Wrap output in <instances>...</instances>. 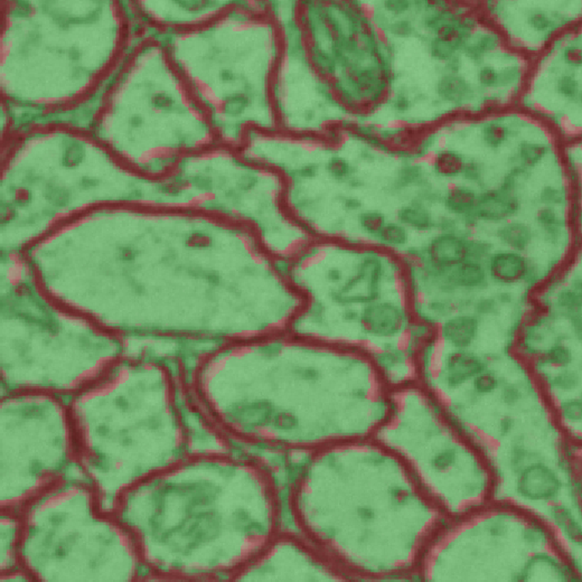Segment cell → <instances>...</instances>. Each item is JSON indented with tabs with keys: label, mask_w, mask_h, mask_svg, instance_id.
<instances>
[{
	"label": "cell",
	"mask_w": 582,
	"mask_h": 582,
	"mask_svg": "<svg viewBox=\"0 0 582 582\" xmlns=\"http://www.w3.org/2000/svg\"><path fill=\"white\" fill-rule=\"evenodd\" d=\"M214 249L212 234L195 229L187 256L168 247L155 267L112 259L100 264L111 269L44 272L37 279L54 302L123 343L159 340L209 352L287 331L299 297L284 261L266 247L238 256L211 254Z\"/></svg>",
	"instance_id": "obj_1"
},
{
	"label": "cell",
	"mask_w": 582,
	"mask_h": 582,
	"mask_svg": "<svg viewBox=\"0 0 582 582\" xmlns=\"http://www.w3.org/2000/svg\"><path fill=\"white\" fill-rule=\"evenodd\" d=\"M188 386L225 440L282 454L372 438L391 409L392 388L370 358L290 331L205 353Z\"/></svg>",
	"instance_id": "obj_2"
},
{
	"label": "cell",
	"mask_w": 582,
	"mask_h": 582,
	"mask_svg": "<svg viewBox=\"0 0 582 582\" xmlns=\"http://www.w3.org/2000/svg\"><path fill=\"white\" fill-rule=\"evenodd\" d=\"M146 580L232 581L284 528L273 475L254 457L191 453L116 501Z\"/></svg>",
	"instance_id": "obj_3"
},
{
	"label": "cell",
	"mask_w": 582,
	"mask_h": 582,
	"mask_svg": "<svg viewBox=\"0 0 582 582\" xmlns=\"http://www.w3.org/2000/svg\"><path fill=\"white\" fill-rule=\"evenodd\" d=\"M428 501L406 464L372 437L306 455L287 508L295 532L345 576L384 579L418 567Z\"/></svg>",
	"instance_id": "obj_4"
},
{
	"label": "cell",
	"mask_w": 582,
	"mask_h": 582,
	"mask_svg": "<svg viewBox=\"0 0 582 582\" xmlns=\"http://www.w3.org/2000/svg\"><path fill=\"white\" fill-rule=\"evenodd\" d=\"M66 401L76 467L105 513L130 487L197 453L200 410L177 358L123 355Z\"/></svg>",
	"instance_id": "obj_5"
},
{
	"label": "cell",
	"mask_w": 582,
	"mask_h": 582,
	"mask_svg": "<svg viewBox=\"0 0 582 582\" xmlns=\"http://www.w3.org/2000/svg\"><path fill=\"white\" fill-rule=\"evenodd\" d=\"M125 355L123 340L54 302L21 254L1 262V394L71 397Z\"/></svg>",
	"instance_id": "obj_6"
},
{
	"label": "cell",
	"mask_w": 582,
	"mask_h": 582,
	"mask_svg": "<svg viewBox=\"0 0 582 582\" xmlns=\"http://www.w3.org/2000/svg\"><path fill=\"white\" fill-rule=\"evenodd\" d=\"M19 565L33 581H141L132 534L98 506L81 476H66L18 510Z\"/></svg>",
	"instance_id": "obj_7"
},
{
	"label": "cell",
	"mask_w": 582,
	"mask_h": 582,
	"mask_svg": "<svg viewBox=\"0 0 582 582\" xmlns=\"http://www.w3.org/2000/svg\"><path fill=\"white\" fill-rule=\"evenodd\" d=\"M0 510H21L69 476L76 450L65 397L39 391L1 394Z\"/></svg>",
	"instance_id": "obj_8"
},
{
	"label": "cell",
	"mask_w": 582,
	"mask_h": 582,
	"mask_svg": "<svg viewBox=\"0 0 582 582\" xmlns=\"http://www.w3.org/2000/svg\"><path fill=\"white\" fill-rule=\"evenodd\" d=\"M349 579L298 532L286 528L240 571L238 581H344Z\"/></svg>",
	"instance_id": "obj_9"
},
{
	"label": "cell",
	"mask_w": 582,
	"mask_h": 582,
	"mask_svg": "<svg viewBox=\"0 0 582 582\" xmlns=\"http://www.w3.org/2000/svg\"><path fill=\"white\" fill-rule=\"evenodd\" d=\"M485 266L490 280L501 286H514L524 282L531 284L539 279V272L533 263L517 251L492 252Z\"/></svg>",
	"instance_id": "obj_10"
},
{
	"label": "cell",
	"mask_w": 582,
	"mask_h": 582,
	"mask_svg": "<svg viewBox=\"0 0 582 582\" xmlns=\"http://www.w3.org/2000/svg\"><path fill=\"white\" fill-rule=\"evenodd\" d=\"M561 486L558 472L541 461L526 466L517 479V495L532 503L549 501L558 497Z\"/></svg>",
	"instance_id": "obj_11"
},
{
	"label": "cell",
	"mask_w": 582,
	"mask_h": 582,
	"mask_svg": "<svg viewBox=\"0 0 582 582\" xmlns=\"http://www.w3.org/2000/svg\"><path fill=\"white\" fill-rule=\"evenodd\" d=\"M488 273L485 263L466 259L450 270H442L437 276L433 289L445 295L461 291H479L488 286Z\"/></svg>",
	"instance_id": "obj_12"
},
{
	"label": "cell",
	"mask_w": 582,
	"mask_h": 582,
	"mask_svg": "<svg viewBox=\"0 0 582 582\" xmlns=\"http://www.w3.org/2000/svg\"><path fill=\"white\" fill-rule=\"evenodd\" d=\"M466 240L459 233H439L424 249V263L438 270L455 268L467 259Z\"/></svg>",
	"instance_id": "obj_13"
},
{
	"label": "cell",
	"mask_w": 582,
	"mask_h": 582,
	"mask_svg": "<svg viewBox=\"0 0 582 582\" xmlns=\"http://www.w3.org/2000/svg\"><path fill=\"white\" fill-rule=\"evenodd\" d=\"M486 368V361L477 354L468 349H454L446 356L440 379L447 390L454 391Z\"/></svg>",
	"instance_id": "obj_14"
},
{
	"label": "cell",
	"mask_w": 582,
	"mask_h": 582,
	"mask_svg": "<svg viewBox=\"0 0 582 582\" xmlns=\"http://www.w3.org/2000/svg\"><path fill=\"white\" fill-rule=\"evenodd\" d=\"M521 206L517 194L495 188L478 194L474 215L478 222L501 223L517 215Z\"/></svg>",
	"instance_id": "obj_15"
},
{
	"label": "cell",
	"mask_w": 582,
	"mask_h": 582,
	"mask_svg": "<svg viewBox=\"0 0 582 582\" xmlns=\"http://www.w3.org/2000/svg\"><path fill=\"white\" fill-rule=\"evenodd\" d=\"M21 523L15 510H0V578L21 569Z\"/></svg>",
	"instance_id": "obj_16"
},
{
	"label": "cell",
	"mask_w": 582,
	"mask_h": 582,
	"mask_svg": "<svg viewBox=\"0 0 582 582\" xmlns=\"http://www.w3.org/2000/svg\"><path fill=\"white\" fill-rule=\"evenodd\" d=\"M481 318L475 313H459L442 320L439 329L444 343L454 349H468L479 335Z\"/></svg>",
	"instance_id": "obj_17"
},
{
	"label": "cell",
	"mask_w": 582,
	"mask_h": 582,
	"mask_svg": "<svg viewBox=\"0 0 582 582\" xmlns=\"http://www.w3.org/2000/svg\"><path fill=\"white\" fill-rule=\"evenodd\" d=\"M496 236L510 250L522 253L532 245L534 231L524 222H506L497 229Z\"/></svg>",
	"instance_id": "obj_18"
},
{
	"label": "cell",
	"mask_w": 582,
	"mask_h": 582,
	"mask_svg": "<svg viewBox=\"0 0 582 582\" xmlns=\"http://www.w3.org/2000/svg\"><path fill=\"white\" fill-rule=\"evenodd\" d=\"M397 222L402 224L403 227L419 232L433 230L436 225V220L428 206L424 205L415 198L397 209Z\"/></svg>",
	"instance_id": "obj_19"
},
{
	"label": "cell",
	"mask_w": 582,
	"mask_h": 582,
	"mask_svg": "<svg viewBox=\"0 0 582 582\" xmlns=\"http://www.w3.org/2000/svg\"><path fill=\"white\" fill-rule=\"evenodd\" d=\"M478 193L468 186L457 185L448 189L442 196V203L451 215L465 218L474 214Z\"/></svg>",
	"instance_id": "obj_20"
},
{
	"label": "cell",
	"mask_w": 582,
	"mask_h": 582,
	"mask_svg": "<svg viewBox=\"0 0 582 582\" xmlns=\"http://www.w3.org/2000/svg\"><path fill=\"white\" fill-rule=\"evenodd\" d=\"M437 94L442 101L461 105L468 101L472 94V87L468 81L458 74L448 73L440 78L437 83Z\"/></svg>",
	"instance_id": "obj_21"
},
{
	"label": "cell",
	"mask_w": 582,
	"mask_h": 582,
	"mask_svg": "<svg viewBox=\"0 0 582 582\" xmlns=\"http://www.w3.org/2000/svg\"><path fill=\"white\" fill-rule=\"evenodd\" d=\"M466 160L463 155L455 150L446 149L438 152L433 161V172L442 178H455L463 174Z\"/></svg>",
	"instance_id": "obj_22"
},
{
	"label": "cell",
	"mask_w": 582,
	"mask_h": 582,
	"mask_svg": "<svg viewBox=\"0 0 582 582\" xmlns=\"http://www.w3.org/2000/svg\"><path fill=\"white\" fill-rule=\"evenodd\" d=\"M535 218L537 225L543 231L545 239L553 245L558 243L564 229V220L557 212V209L551 206H544L537 211Z\"/></svg>",
	"instance_id": "obj_23"
},
{
	"label": "cell",
	"mask_w": 582,
	"mask_h": 582,
	"mask_svg": "<svg viewBox=\"0 0 582 582\" xmlns=\"http://www.w3.org/2000/svg\"><path fill=\"white\" fill-rule=\"evenodd\" d=\"M428 185L427 177L420 165L408 164L399 168L394 177L391 188L394 191L410 187H424Z\"/></svg>",
	"instance_id": "obj_24"
},
{
	"label": "cell",
	"mask_w": 582,
	"mask_h": 582,
	"mask_svg": "<svg viewBox=\"0 0 582 582\" xmlns=\"http://www.w3.org/2000/svg\"><path fill=\"white\" fill-rule=\"evenodd\" d=\"M375 240L383 248L399 250L408 245L409 231L399 222H388Z\"/></svg>",
	"instance_id": "obj_25"
},
{
	"label": "cell",
	"mask_w": 582,
	"mask_h": 582,
	"mask_svg": "<svg viewBox=\"0 0 582 582\" xmlns=\"http://www.w3.org/2000/svg\"><path fill=\"white\" fill-rule=\"evenodd\" d=\"M573 358L574 356L570 347L562 343H555L539 355L537 366L567 368L572 363Z\"/></svg>",
	"instance_id": "obj_26"
},
{
	"label": "cell",
	"mask_w": 582,
	"mask_h": 582,
	"mask_svg": "<svg viewBox=\"0 0 582 582\" xmlns=\"http://www.w3.org/2000/svg\"><path fill=\"white\" fill-rule=\"evenodd\" d=\"M548 152H549V147L543 143L522 141L519 143V149H517L519 165L526 169L531 170L545 158Z\"/></svg>",
	"instance_id": "obj_27"
},
{
	"label": "cell",
	"mask_w": 582,
	"mask_h": 582,
	"mask_svg": "<svg viewBox=\"0 0 582 582\" xmlns=\"http://www.w3.org/2000/svg\"><path fill=\"white\" fill-rule=\"evenodd\" d=\"M499 45V36L496 34L485 33L479 36L477 41L472 44H466L463 51L469 60L479 63L486 54L495 51Z\"/></svg>",
	"instance_id": "obj_28"
},
{
	"label": "cell",
	"mask_w": 582,
	"mask_h": 582,
	"mask_svg": "<svg viewBox=\"0 0 582 582\" xmlns=\"http://www.w3.org/2000/svg\"><path fill=\"white\" fill-rule=\"evenodd\" d=\"M458 19L455 21H448L439 25L435 30L436 34V39L444 41L448 44L453 45L459 51L463 50L464 46L467 44V39L469 37V34L464 32L463 28L457 23Z\"/></svg>",
	"instance_id": "obj_29"
},
{
	"label": "cell",
	"mask_w": 582,
	"mask_h": 582,
	"mask_svg": "<svg viewBox=\"0 0 582 582\" xmlns=\"http://www.w3.org/2000/svg\"><path fill=\"white\" fill-rule=\"evenodd\" d=\"M358 225L361 227V230L367 234L368 236H372L376 239V236L381 232L386 222V216L384 213L381 211H375V209H368V211H362L357 216Z\"/></svg>",
	"instance_id": "obj_30"
},
{
	"label": "cell",
	"mask_w": 582,
	"mask_h": 582,
	"mask_svg": "<svg viewBox=\"0 0 582 582\" xmlns=\"http://www.w3.org/2000/svg\"><path fill=\"white\" fill-rule=\"evenodd\" d=\"M481 136L487 146L492 149H499V147L503 146L508 141L510 130L503 123L492 121L484 125Z\"/></svg>",
	"instance_id": "obj_31"
},
{
	"label": "cell",
	"mask_w": 582,
	"mask_h": 582,
	"mask_svg": "<svg viewBox=\"0 0 582 582\" xmlns=\"http://www.w3.org/2000/svg\"><path fill=\"white\" fill-rule=\"evenodd\" d=\"M550 388L559 392L574 391L579 388L581 383V375L576 371L564 370L551 376L549 379Z\"/></svg>",
	"instance_id": "obj_32"
},
{
	"label": "cell",
	"mask_w": 582,
	"mask_h": 582,
	"mask_svg": "<svg viewBox=\"0 0 582 582\" xmlns=\"http://www.w3.org/2000/svg\"><path fill=\"white\" fill-rule=\"evenodd\" d=\"M472 393L476 397L490 395L499 388V379L492 371L484 370L472 380Z\"/></svg>",
	"instance_id": "obj_33"
},
{
	"label": "cell",
	"mask_w": 582,
	"mask_h": 582,
	"mask_svg": "<svg viewBox=\"0 0 582 582\" xmlns=\"http://www.w3.org/2000/svg\"><path fill=\"white\" fill-rule=\"evenodd\" d=\"M326 172L336 182H347L354 175V168L347 159L333 156L326 163Z\"/></svg>",
	"instance_id": "obj_34"
},
{
	"label": "cell",
	"mask_w": 582,
	"mask_h": 582,
	"mask_svg": "<svg viewBox=\"0 0 582 582\" xmlns=\"http://www.w3.org/2000/svg\"><path fill=\"white\" fill-rule=\"evenodd\" d=\"M528 177H530V170L523 167L521 165H517V166H514L505 175L499 188L503 191H508V193L517 194V191L522 187L523 184L528 182Z\"/></svg>",
	"instance_id": "obj_35"
},
{
	"label": "cell",
	"mask_w": 582,
	"mask_h": 582,
	"mask_svg": "<svg viewBox=\"0 0 582 582\" xmlns=\"http://www.w3.org/2000/svg\"><path fill=\"white\" fill-rule=\"evenodd\" d=\"M466 248H467V259L474 260L478 262L486 263L492 251V245L488 241L484 240L469 239L466 240Z\"/></svg>",
	"instance_id": "obj_36"
},
{
	"label": "cell",
	"mask_w": 582,
	"mask_h": 582,
	"mask_svg": "<svg viewBox=\"0 0 582 582\" xmlns=\"http://www.w3.org/2000/svg\"><path fill=\"white\" fill-rule=\"evenodd\" d=\"M560 417L568 424H581L582 401L581 397L565 399L559 406Z\"/></svg>",
	"instance_id": "obj_37"
},
{
	"label": "cell",
	"mask_w": 582,
	"mask_h": 582,
	"mask_svg": "<svg viewBox=\"0 0 582 582\" xmlns=\"http://www.w3.org/2000/svg\"><path fill=\"white\" fill-rule=\"evenodd\" d=\"M558 92L560 96L563 98H569V100H574L578 101L581 98V89H580V84L578 83L576 79L571 74H564L560 76L558 80Z\"/></svg>",
	"instance_id": "obj_38"
},
{
	"label": "cell",
	"mask_w": 582,
	"mask_h": 582,
	"mask_svg": "<svg viewBox=\"0 0 582 582\" xmlns=\"http://www.w3.org/2000/svg\"><path fill=\"white\" fill-rule=\"evenodd\" d=\"M501 304L497 302L495 297H481L472 302V311L478 318L483 317L495 316L499 311Z\"/></svg>",
	"instance_id": "obj_39"
},
{
	"label": "cell",
	"mask_w": 582,
	"mask_h": 582,
	"mask_svg": "<svg viewBox=\"0 0 582 582\" xmlns=\"http://www.w3.org/2000/svg\"><path fill=\"white\" fill-rule=\"evenodd\" d=\"M541 203L545 206H551L554 207L557 205H561L565 202L567 195L564 193L563 189L557 186L546 185L541 189L540 195H539Z\"/></svg>",
	"instance_id": "obj_40"
},
{
	"label": "cell",
	"mask_w": 582,
	"mask_h": 582,
	"mask_svg": "<svg viewBox=\"0 0 582 582\" xmlns=\"http://www.w3.org/2000/svg\"><path fill=\"white\" fill-rule=\"evenodd\" d=\"M429 51L433 59L448 62V61L450 60V59L456 56V53L458 50H457L455 46H453V45L448 44V43L444 42V41H440V39L435 37V39L430 42Z\"/></svg>",
	"instance_id": "obj_41"
},
{
	"label": "cell",
	"mask_w": 582,
	"mask_h": 582,
	"mask_svg": "<svg viewBox=\"0 0 582 582\" xmlns=\"http://www.w3.org/2000/svg\"><path fill=\"white\" fill-rule=\"evenodd\" d=\"M521 74H522V72H521L519 66L510 65L504 67L501 71L497 72L496 87H510L514 83H517L519 79L521 78Z\"/></svg>",
	"instance_id": "obj_42"
},
{
	"label": "cell",
	"mask_w": 582,
	"mask_h": 582,
	"mask_svg": "<svg viewBox=\"0 0 582 582\" xmlns=\"http://www.w3.org/2000/svg\"><path fill=\"white\" fill-rule=\"evenodd\" d=\"M523 392L519 386L514 383L503 385L501 390V399L505 406H515L522 401Z\"/></svg>",
	"instance_id": "obj_43"
},
{
	"label": "cell",
	"mask_w": 582,
	"mask_h": 582,
	"mask_svg": "<svg viewBox=\"0 0 582 582\" xmlns=\"http://www.w3.org/2000/svg\"><path fill=\"white\" fill-rule=\"evenodd\" d=\"M248 105V98L243 94H233L225 100L224 103V111L225 114L230 116H238L241 114L247 109Z\"/></svg>",
	"instance_id": "obj_44"
},
{
	"label": "cell",
	"mask_w": 582,
	"mask_h": 582,
	"mask_svg": "<svg viewBox=\"0 0 582 582\" xmlns=\"http://www.w3.org/2000/svg\"><path fill=\"white\" fill-rule=\"evenodd\" d=\"M461 176H463L467 182L478 184V183L481 182V178H483L484 176L483 166H481L478 161H466L465 167H464Z\"/></svg>",
	"instance_id": "obj_45"
},
{
	"label": "cell",
	"mask_w": 582,
	"mask_h": 582,
	"mask_svg": "<svg viewBox=\"0 0 582 582\" xmlns=\"http://www.w3.org/2000/svg\"><path fill=\"white\" fill-rule=\"evenodd\" d=\"M528 24L531 25L532 28L537 32H545V30H550V27L552 25V21L544 12H537L530 15Z\"/></svg>",
	"instance_id": "obj_46"
},
{
	"label": "cell",
	"mask_w": 582,
	"mask_h": 582,
	"mask_svg": "<svg viewBox=\"0 0 582 582\" xmlns=\"http://www.w3.org/2000/svg\"><path fill=\"white\" fill-rule=\"evenodd\" d=\"M562 56H563V61L567 63L568 65L572 66V67H580L582 65L581 48H578L576 45H570V46L564 48Z\"/></svg>",
	"instance_id": "obj_47"
},
{
	"label": "cell",
	"mask_w": 582,
	"mask_h": 582,
	"mask_svg": "<svg viewBox=\"0 0 582 582\" xmlns=\"http://www.w3.org/2000/svg\"><path fill=\"white\" fill-rule=\"evenodd\" d=\"M478 82L484 87H496L497 71L492 66H484L478 72Z\"/></svg>",
	"instance_id": "obj_48"
},
{
	"label": "cell",
	"mask_w": 582,
	"mask_h": 582,
	"mask_svg": "<svg viewBox=\"0 0 582 582\" xmlns=\"http://www.w3.org/2000/svg\"><path fill=\"white\" fill-rule=\"evenodd\" d=\"M313 61L316 62L317 66H320V69L327 72V73H333L336 69V62H335L334 57L329 56V54H326L325 52H316V54L313 55Z\"/></svg>",
	"instance_id": "obj_49"
},
{
	"label": "cell",
	"mask_w": 582,
	"mask_h": 582,
	"mask_svg": "<svg viewBox=\"0 0 582 582\" xmlns=\"http://www.w3.org/2000/svg\"><path fill=\"white\" fill-rule=\"evenodd\" d=\"M388 30L393 35L399 36V37H406V36H410L413 33L415 28L409 21H394L388 26Z\"/></svg>",
	"instance_id": "obj_50"
},
{
	"label": "cell",
	"mask_w": 582,
	"mask_h": 582,
	"mask_svg": "<svg viewBox=\"0 0 582 582\" xmlns=\"http://www.w3.org/2000/svg\"><path fill=\"white\" fill-rule=\"evenodd\" d=\"M436 227L440 233H458V221L453 216H441L436 220Z\"/></svg>",
	"instance_id": "obj_51"
},
{
	"label": "cell",
	"mask_w": 582,
	"mask_h": 582,
	"mask_svg": "<svg viewBox=\"0 0 582 582\" xmlns=\"http://www.w3.org/2000/svg\"><path fill=\"white\" fill-rule=\"evenodd\" d=\"M82 155H83V150L79 146L70 147L69 150L66 152L65 157H64V164L69 167H73L76 165L80 164L82 160Z\"/></svg>",
	"instance_id": "obj_52"
},
{
	"label": "cell",
	"mask_w": 582,
	"mask_h": 582,
	"mask_svg": "<svg viewBox=\"0 0 582 582\" xmlns=\"http://www.w3.org/2000/svg\"><path fill=\"white\" fill-rule=\"evenodd\" d=\"M411 7L410 1L406 0H388L384 1V8L390 12H394L395 15L397 14H403L406 10H409Z\"/></svg>",
	"instance_id": "obj_53"
},
{
	"label": "cell",
	"mask_w": 582,
	"mask_h": 582,
	"mask_svg": "<svg viewBox=\"0 0 582 582\" xmlns=\"http://www.w3.org/2000/svg\"><path fill=\"white\" fill-rule=\"evenodd\" d=\"M342 204H343L344 209L349 212H355V211H360L363 207V202L356 196L343 197Z\"/></svg>",
	"instance_id": "obj_54"
},
{
	"label": "cell",
	"mask_w": 582,
	"mask_h": 582,
	"mask_svg": "<svg viewBox=\"0 0 582 582\" xmlns=\"http://www.w3.org/2000/svg\"><path fill=\"white\" fill-rule=\"evenodd\" d=\"M410 107H411V102H410L409 98L404 96V94H397L394 98L393 107L394 110L397 111V112L404 114V112L409 110Z\"/></svg>",
	"instance_id": "obj_55"
},
{
	"label": "cell",
	"mask_w": 582,
	"mask_h": 582,
	"mask_svg": "<svg viewBox=\"0 0 582 582\" xmlns=\"http://www.w3.org/2000/svg\"><path fill=\"white\" fill-rule=\"evenodd\" d=\"M513 428L514 419L510 418V415H506L499 421V431L501 436H508V433L513 430Z\"/></svg>",
	"instance_id": "obj_56"
},
{
	"label": "cell",
	"mask_w": 582,
	"mask_h": 582,
	"mask_svg": "<svg viewBox=\"0 0 582 582\" xmlns=\"http://www.w3.org/2000/svg\"><path fill=\"white\" fill-rule=\"evenodd\" d=\"M494 297H495L496 300H497V302L501 306H503V304H513L514 302L513 293H510V291H501V293H497Z\"/></svg>",
	"instance_id": "obj_57"
},
{
	"label": "cell",
	"mask_w": 582,
	"mask_h": 582,
	"mask_svg": "<svg viewBox=\"0 0 582 582\" xmlns=\"http://www.w3.org/2000/svg\"><path fill=\"white\" fill-rule=\"evenodd\" d=\"M446 63H447V69L449 73H453V74L458 73L460 67V61L458 56H454Z\"/></svg>",
	"instance_id": "obj_58"
},
{
	"label": "cell",
	"mask_w": 582,
	"mask_h": 582,
	"mask_svg": "<svg viewBox=\"0 0 582 582\" xmlns=\"http://www.w3.org/2000/svg\"><path fill=\"white\" fill-rule=\"evenodd\" d=\"M221 79L224 82H230V81L234 80V74L230 70H224L221 73Z\"/></svg>",
	"instance_id": "obj_59"
},
{
	"label": "cell",
	"mask_w": 582,
	"mask_h": 582,
	"mask_svg": "<svg viewBox=\"0 0 582 582\" xmlns=\"http://www.w3.org/2000/svg\"><path fill=\"white\" fill-rule=\"evenodd\" d=\"M313 116H315L313 111H308V112H306V114H304V118H306V120H307V121H311V120H313Z\"/></svg>",
	"instance_id": "obj_60"
}]
</instances>
